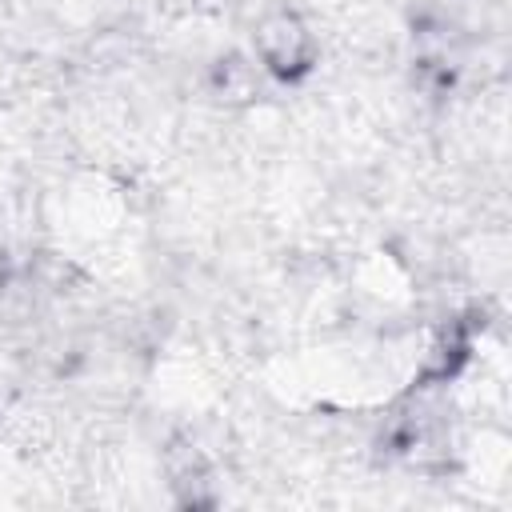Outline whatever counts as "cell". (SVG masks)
<instances>
[{"instance_id":"6da1fadb","label":"cell","mask_w":512,"mask_h":512,"mask_svg":"<svg viewBox=\"0 0 512 512\" xmlns=\"http://www.w3.org/2000/svg\"><path fill=\"white\" fill-rule=\"evenodd\" d=\"M252 48H256L260 68L272 72V76H280V80L304 76L312 68V60H316L312 28L304 24V16H296L288 8H276V12H268V16L256 20Z\"/></svg>"},{"instance_id":"7a4b0ae2","label":"cell","mask_w":512,"mask_h":512,"mask_svg":"<svg viewBox=\"0 0 512 512\" xmlns=\"http://www.w3.org/2000/svg\"><path fill=\"white\" fill-rule=\"evenodd\" d=\"M212 92L228 104H248L256 92H260V80H256V68L244 60V56H224L216 60L212 68Z\"/></svg>"}]
</instances>
